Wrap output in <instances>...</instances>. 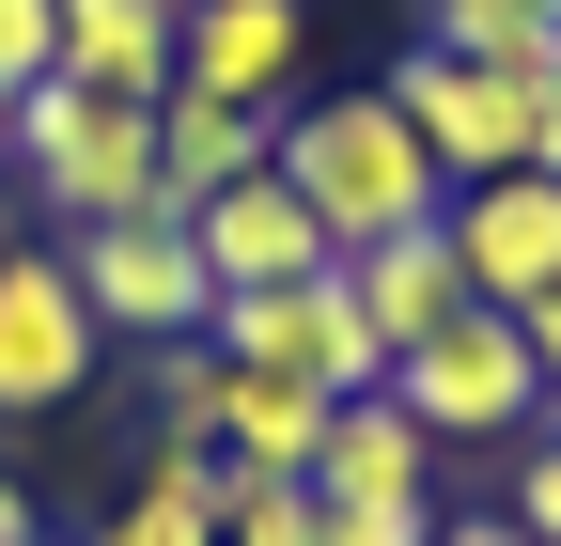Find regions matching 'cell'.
Here are the masks:
<instances>
[{
    "label": "cell",
    "mask_w": 561,
    "mask_h": 546,
    "mask_svg": "<svg viewBox=\"0 0 561 546\" xmlns=\"http://www.w3.org/2000/svg\"><path fill=\"white\" fill-rule=\"evenodd\" d=\"M280 187L328 219V250H375V235H421L453 203V172L421 157V125L390 94H312V110H280Z\"/></svg>",
    "instance_id": "cell-1"
},
{
    "label": "cell",
    "mask_w": 561,
    "mask_h": 546,
    "mask_svg": "<svg viewBox=\"0 0 561 546\" xmlns=\"http://www.w3.org/2000/svg\"><path fill=\"white\" fill-rule=\"evenodd\" d=\"M437 235H453V265H468L483 312H530V297L561 282V172H483V187H453Z\"/></svg>",
    "instance_id": "cell-9"
},
{
    "label": "cell",
    "mask_w": 561,
    "mask_h": 546,
    "mask_svg": "<svg viewBox=\"0 0 561 546\" xmlns=\"http://www.w3.org/2000/svg\"><path fill=\"white\" fill-rule=\"evenodd\" d=\"M437 546H530L515 515H437Z\"/></svg>",
    "instance_id": "cell-23"
},
{
    "label": "cell",
    "mask_w": 561,
    "mask_h": 546,
    "mask_svg": "<svg viewBox=\"0 0 561 546\" xmlns=\"http://www.w3.org/2000/svg\"><path fill=\"white\" fill-rule=\"evenodd\" d=\"M437 47H468V62H546V47H561V0H437Z\"/></svg>",
    "instance_id": "cell-18"
},
{
    "label": "cell",
    "mask_w": 561,
    "mask_h": 546,
    "mask_svg": "<svg viewBox=\"0 0 561 546\" xmlns=\"http://www.w3.org/2000/svg\"><path fill=\"white\" fill-rule=\"evenodd\" d=\"M390 406H405V422L437 437V453H483V437H530V422H546V375H530V328L468 297L453 328H421V344L390 360Z\"/></svg>",
    "instance_id": "cell-4"
},
{
    "label": "cell",
    "mask_w": 561,
    "mask_h": 546,
    "mask_svg": "<svg viewBox=\"0 0 561 546\" xmlns=\"http://www.w3.org/2000/svg\"><path fill=\"white\" fill-rule=\"evenodd\" d=\"M16 172L62 235H94V219H172V187H157V94H94V79H32L16 94Z\"/></svg>",
    "instance_id": "cell-3"
},
{
    "label": "cell",
    "mask_w": 561,
    "mask_h": 546,
    "mask_svg": "<svg viewBox=\"0 0 561 546\" xmlns=\"http://www.w3.org/2000/svg\"><path fill=\"white\" fill-rule=\"evenodd\" d=\"M172 32H187V0H62V79L172 94Z\"/></svg>",
    "instance_id": "cell-14"
},
{
    "label": "cell",
    "mask_w": 561,
    "mask_h": 546,
    "mask_svg": "<svg viewBox=\"0 0 561 546\" xmlns=\"http://www.w3.org/2000/svg\"><path fill=\"white\" fill-rule=\"evenodd\" d=\"M390 110L421 125V157H437L453 187H483V172H561V47H546V62H468V47L421 32V47L390 62Z\"/></svg>",
    "instance_id": "cell-2"
},
{
    "label": "cell",
    "mask_w": 561,
    "mask_h": 546,
    "mask_svg": "<svg viewBox=\"0 0 561 546\" xmlns=\"http://www.w3.org/2000/svg\"><path fill=\"white\" fill-rule=\"evenodd\" d=\"M515 531H530V546H561V437H530V453H515Z\"/></svg>",
    "instance_id": "cell-21"
},
{
    "label": "cell",
    "mask_w": 561,
    "mask_h": 546,
    "mask_svg": "<svg viewBox=\"0 0 561 546\" xmlns=\"http://www.w3.org/2000/svg\"><path fill=\"white\" fill-rule=\"evenodd\" d=\"M219 546H328V500H312V485H234Z\"/></svg>",
    "instance_id": "cell-19"
},
{
    "label": "cell",
    "mask_w": 561,
    "mask_h": 546,
    "mask_svg": "<svg viewBox=\"0 0 561 546\" xmlns=\"http://www.w3.org/2000/svg\"><path fill=\"white\" fill-rule=\"evenodd\" d=\"M62 79V0H0V94Z\"/></svg>",
    "instance_id": "cell-20"
},
{
    "label": "cell",
    "mask_w": 561,
    "mask_h": 546,
    "mask_svg": "<svg viewBox=\"0 0 561 546\" xmlns=\"http://www.w3.org/2000/svg\"><path fill=\"white\" fill-rule=\"evenodd\" d=\"M297 47H312V16H297V0H187V32H172V94H234V110H280Z\"/></svg>",
    "instance_id": "cell-11"
},
{
    "label": "cell",
    "mask_w": 561,
    "mask_h": 546,
    "mask_svg": "<svg viewBox=\"0 0 561 546\" xmlns=\"http://www.w3.org/2000/svg\"><path fill=\"white\" fill-rule=\"evenodd\" d=\"M187 250H203V282H219V297H265V282H312V265H343L328 219L280 187V157H265L250 187H219V203H187Z\"/></svg>",
    "instance_id": "cell-10"
},
{
    "label": "cell",
    "mask_w": 561,
    "mask_h": 546,
    "mask_svg": "<svg viewBox=\"0 0 561 546\" xmlns=\"http://www.w3.org/2000/svg\"><path fill=\"white\" fill-rule=\"evenodd\" d=\"M203 344L250 360V375H280V390H312V406L390 390V344L359 328V282H343V265H312V282H265V297H219V328H203Z\"/></svg>",
    "instance_id": "cell-5"
},
{
    "label": "cell",
    "mask_w": 561,
    "mask_h": 546,
    "mask_svg": "<svg viewBox=\"0 0 561 546\" xmlns=\"http://www.w3.org/2000/svg\"><path fill=\"white\" fill-rule=\"evenodd\" d=\"M0 172H16V94H0Z\"/></svg>",
    "instance_id": "cell-25"
},
{
    "label": "cell",
    "mask_w": 561,
    "mask_h": 546,
    "mask_svg": "<svg viewBox=\"0 0 561 546\" xmlns=\"http://www.w3.org/2000/svg\"><path fill=\"white\" fill-rule=\"evenodd\" d=\"M219 515H234V468L203 453V437H157V468L125 485V515L94 546H219Z\"/></svg>",
    "instance_id": "cell-16"
},
{
    "label": "cell",
    "mask_w": 561,
    "mask_h": 546,
    "mask_svg": "<svg viewBox=\"0 0 561 546\" xmlns=\"http://www.w3.org/2000/svg\"><path fill=\"white\" fill-rule=\"evenodd\" d=\"M0 546H32V500H16V485H0Z\"/></svg>",
    "instance_id": "cell-24"
},
{
    "label": "cell",
    "mask_w": 561,
    "mask_h": 546,
    "mask_svg": "<svg viewBox=\"0 0 561 546\" xmlns=\"http://www.w3.org/2000/svg\"><path fill=\"white\" fill-rule=\"evenodd\" d=\"M32 546H47V531H32Z\"/></svg>",
    "instance_id": "cell-26"
},
{
    "label": "cell",
    "mask_w": 561,
    "mask_h": 546,
    "mask_svg": "<svg viewBox=\"0 0 561 546\" xmlns=\"http://www.w3.org/2000/svg\"><path fill=\"white\" fill-rule=\"evenodd\" d=\"M312 500H328V546H437V437H421L390 390L328 406Z\"/></svg>",
    "instance_id": "cell-6"
},
{
    "label": "cell",
    "mask_w": 561,
    "mask_h": 546,
    "mask_svg": "<svg viewBox=\"0 0 561 546\" xmlns=\"http://www.w3.org/2000/svg\"><path fill=\"white\" fill-rule=\"evenodd\" d=\"M312 453H328V406L234 360V390H219V468H234V485H312Z\"/></svg>",
    "instance_id": "cell-15"
},
{
    "label": "cell",
    "mask_w": 561,
    "mask_h": 546,
    "mask_svg": "<svg viewBox=\"0 0 561 546\" xmlns=\"http://www.w3.org/2000/svg\"><path fill=\"white\" fill-rule=\"evenodd\" d=\"M62 265H79V297H94L110 344H187V328H219V282H203L187 219H94V235H62Z\"/></svg>",
    "instance_id": "cell-7"
},
{
    "label": "cell",
    "mask_w": 561,
    "mask_h": 546,
    "mask_svg": "<svg viewBox=\"0 0 561 546\" xmlns=\"http://www.w3.org/2000/svg\"><path fill=\"white\" fill-rule=\"evenodd\" d=\"M515 328H530V375H546V406H561V282H546V297H530Z\"/></svg>",
    "instance_id": "cell-22"
},
{
    "label": "cell",
    "mask_w": 561,
    "mask_h": 546,
    "mask_svg": "<svg viewBox=\"0 0 561 546\" xmlns=\"http://www.w3.org/2000/svg\"><path fill=\"white\" fill-rule=\"evenodd\" d=\"M343 282H359V328H375L390 360L421 344V328H453V312H468V265H453L437 219H421V235H375V250H343Z\"/></svg>",
    "instance_id": "cell-13"
},
{
    "label": "cell",
    "mask_w": 561,
    "mask_h": 546,
    "mask_svg": "<svg viewBox=\"0 0 561 546\" xmlns=\"http://www.w3.org/2000/svg\"><path fill=\"white\" fill-rule=\"evenodd\" d=\"M280 157V110H234V94H157V187H172V219L187 203H219Z\"/></svg>",
    "instance_id": "cell-12"
},
{
    "label": "cell",
    "mask_w": 561,
    "mask_h": 546,
    "mask_svg": "<svg viewBox=\"0 0 561 546\" xmlns=\"http://www.w3.org/2000/svg\"><path fill=\"white\" fill-rule=\"evenodd\" d=\"M219 390H234V360L203 344V328H187V344H140V406H157V437H203V453H219Z\"/></svg>",
    "instance_id": "cell-17"
},
{
    "label": "cell",
    "mask_w": 561,
    "mask_h": 546,
    "mask_svg": "<svg viewBox=\"0 0 561 546\" xmlns=\"http://www.w3.org/2000/svg\"><path fill=\"white\" fill-rule=\"evenodd\" d=\"M94 360H110V328H94V297H79V265L62 250H0V406H79L94 390Z\"/></svg>",
    "instance_id": "cell-8"
}]
</instances>
